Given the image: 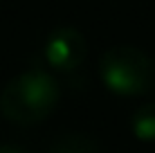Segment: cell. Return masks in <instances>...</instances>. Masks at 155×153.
I'll return each instance as SVG.
<instances>
[{
  "label": "cell",
  "mask_w": 155,
  "mask_h": 153,
  "mask_svg": "<svg viewBox=\"0 0 155 153\" xmlns=\"http://www.w3.org/2000/svg\"><path fill=\"white\" fill-rule=\"evenodd\" d=\"M43 54L56 72L70 75L88 56V41L77 27H58L47 36Z\"/></svg>",
  "instance_id": "cell-3"
},
{
  "label": "cell",
  "mask_w": 155,
  "mask_h": 153,
  "mask_svg": "<svg viewBox=\"0 0 155 153\" xmlns=\"http://www.w3.org/2000/svg\"><path fill=\"white\" fill-rule=\"evenodd\" d=\"M130 128L137 140L155 142V104H144L135 110L130 119Z\"/></svg>",
  "instance_id": "cell-5"
},
{
  "label": "cell",
  "mask_w": 155,
  "mask_h": 153,
  "mask_svg": "<svg viewBox=\"0 0 155 153\" xmlns=\"http://www.w3.org/2000/svg\"><path fill=\"white\" fill-rule=\"evenodd\" d=\"M61 88L45 70H25L0 92V113L20 126L38 124L56 108Z\"/></svg>",
  "instance_id": "cell-1"
},
{
  "label": "cell",
  "mask_w": 155,
  "mask_h": 153,
  "mask_svg": "<svg viewBox=\"0 0 155 153\" xmlns=\"http://www.w3.org/2000/svg\"><path fill=\"white\" fill-rule=\"evenodd\" d=\"M99 77L113 95L140 97L153 86V63L140 47L115 45L101 54Z\"/></svg>",
  "instance_id": "cell-2"
},
{
  "label": "cell",
  "mask_w": 155,
  "mask_h": 153,
  "mask_svg": "<svg viewBox=\"0 0 155 153\" xmlns=\"http://www.w3.org/2000/svg\"><path fill=\"white\" fill-rule=\"evenodd\" d=\"M0 153H27L20 146H14V144H0Z\"/></svg>",
  "instance_id": "cell-6"
},
{
  "label": "cell",
  "mask_w": 155,
  "mask_h": 153,
  "mask_svg": "<svg viewBox=\"0 0 155 153\" xmlns=\"http://www.w3.org/2000/svg\"><path fill=\"white\" fill-rule=\"evenodd\" d=\"M50 153H101L99 144L94 138H90L88 133H61L52 140Z\"/></svg>",
  "instance_id": "cell-4"
}]
</instances>
